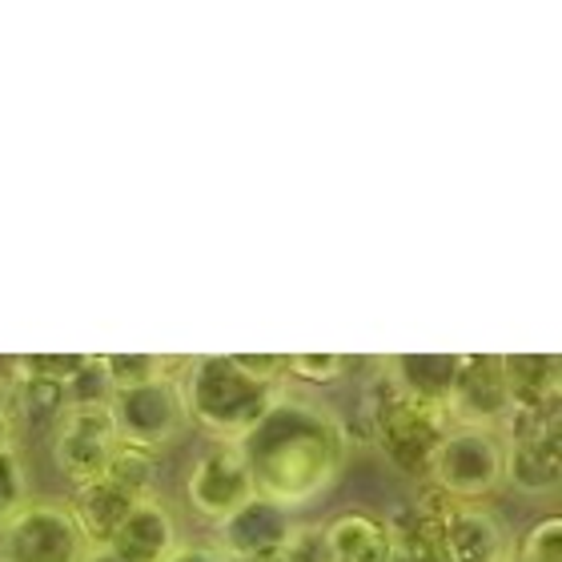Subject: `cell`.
<instances>
[{
    "label": "cell",
    "instance_id": "52a82bcc",
    "mask_svg": "<svg viewBox=\"0 0 562 562\" xmlns=\"http://www.w3.org/2000/svg\"><path fill=\"white\" fill-rule=\"evenodd\" d=\"M186 498L205 522H213V527H222L225 518L237 515L241 506L258 498L237 442H213L210 450L193 462V470H189V479H186Z\"/></svg>",
    "mask_w": 562,
    "mask_h": 562
},
{
    "label": "cell",
    "instance_id": "8fae6325",
    "mask_svg": "<svg viewBox=\"0 0 562 562\" xmlns=\"http://www.w3.org/2000/svg\"><path fill=\"white\" fill-rule=\"evenodd\" d=\"M394 535L382 518L346 510L322 527V562H394Z\"/></svg>",
    "mask_w": 562,
    "mask_h": 562
},
{
    "label": "cell",
    "instance_id": "2e32d148",
    "mask_svg": "<svg viewBox=\"0 0 562 562\" xmlns=\"http://www.w3.org/2000/svg\"><path fill=\"white\" fill-rule=\"evenodd\" d=\"M515 562H562V518H542L518 547Z\"/></svg>",
    "mask_w": 562,
    "mask_h": 562
},
{
    "label": "cell",
    "instance_id": "30bf717a",
    "mask_svg": "<svg viewBox=\"0 0 562 562\" xmlns=\"http://www.w3.org/2000/svg\"><path fill=\"white\" fill-rule=\"evenodd\" d=\"M121 562H165L177 551V527L161 494H140L133 498L130 515L121 518L113 539L105 542Z\"/></svg>",
    "mask_w": 562,
    "mask_h": 562
},
{
    "label": "cell",
    "instance_id": "7c38bea8",
    "mask_svg": "<svg viewBox=\"0 0 562 562\" xmlns=\"http://www.w3.org/2000/svg\"><path fill=\"white\" fill-rule=\"evenodd\" d=\"M442 547L450 562H515L498 518L467 503L442 518Z\"/></svg>",
    "mask_w": 562,
    "mask_h": 562
},
{
    "label": "cell",
    "instance_id": "9c48e42d",
    "mask_svg": "<svg viewBox=\"0 0 562 562\" xmlns=\"http://www.w3.org/2000/svg\"><path fill=\"white\" fill-rule=\"evenodd\" d=\"M290 530V510H281V506L266 503V498H254V503H246L237 515H229L217 527L213 551L222 554L225 562H258L266 554L281 551Z\"/></svg>",
    "mask_w": 562,
    "mask_h": 562
},
{
    "label": "cell",
    "instance_id": "ba28073f",
    "mask_svg": "<svg viewBox=\"0 0 562 562\" xmlns=\"http://www.w3.org/2000/svg\"><path fill=\"white\" fill-rule=\"evenodd\" d=\"M446 414L458 426H486L494 430L515 414V378L506 358H458L454 382L446 394Z\"/></svg>",
    "mask_w": 562,
    "mask_h": 562
},
{
    "label": "cell",
    "instance_id": "4fadbf2b",
    "mask_svg": "<svg viewBox=\"0 0 562 562\" xmlns=\"http://www.w3.org/2000/svg\"><path fill=\"white\" fill-rule=\"evenodd\" d=\"M133 494H125L121 486H113L109 479L93 482V486H77V498L69 503L77 527L85 530V539L93 547H105L113 539V530L121 527V518L130 515Z\"/></svg>",
    "mask_w": 562,
    "mask_h": 562
},
{
    "label": "cell",
    "instance_id": "277c9868",
    "mask_svg": "<svg viewBox=\"0 0 562 562\" xmlns=\"http://www.w3.org/2000/svg\"><path fill=\"white\" fill-rule=\"evenodd\" d=\"M105 411L113 418L121 446L125 450H140V454L169 446L189 426L186 406H181V390H177V374L153 378V382H140V386L109 390Z\"/></svg>",
    "mask_w": 562,
    "mask_h": 562
},
{
    "label": "cell",
    "instance_id": "e0dca14e",
    "mask_svg": "<svg viewBox=\"0 0 562 562\" xmlns=\"http://www.w3.org/2000/svg\"><path fill=\"white\" fill-rule=\"evenodd\" d=\"M341 353H285V374H297L305 382H334L346 370Z\"/></svg>",
    "mask_w": 562,
    "mask_h": 562
},
{
    "label": "cell",
    "instance_id": "d6986e66",
    "mask_svg": "<svg viewBox=\"0 0 562 562\" xmlns=\"http://www.w3.org/2000/svg\"><path fill=\"white\" fill-rule=\"evenodd\" d=\"M85 562H121V559L113 551H109V547H93V551L85 554Z\"/></svg>",
    "mask_w": 562,
    "mask_h": 562
},
{
    "label": "cell",
    "instance_id": "6da1fadb",
    "mask_svg": "<svg viewBox=\"0 0 562 562\" xmlns=\"http://www.w3.org/2000/svg\"><path fill=\"white\" fill-rule=\"evenodd\" d=\"M254 491L281 510H297L334 486L346 467L350 434L326 402L281 390L254 426L237 438Z\"/></svg>",
    "mask_w": 562,
    "mask_h": 562
},
{
    "label": "cell",
    "instance_id": "3957f363",
    "mask_svg": "<svg viewBox=\"0 0 562 562\" xmlns=\"http://www.w3.org/2000/svg\"><path fill=\"white\" fill-rule=\"evenodd\" d=\"M430 479L458 503H482L506 482V442L486 426H450L430 450Z\"/></svg>",
    "mask_w": 562,
    "mask_h": 562
},
{
    "label": "cell",
    "instance_id": "9a60e30c",
    "mask_svg": "<svg viewBox=\"0 0 562 562\" xmlns=\"http://www.w3.org/2000/svg\"><path fill=\"white\" fill-rule=\"evenodd\" d=\"M24 503H29V482L21 458L9 442H0V522H9Z\"/></svg>",
    "mask_w": 562,
    "mask_h": 562
},
{
    "label": "cell",
    "instance_id": "5bb4252c",
    "mask_svg": "<svg viewBox=\"0 0 562 562\" xmlns=\"http://www.w3.org/2000/svg\"><path fill=\"white\" fill-rule=\"evenodd\" d=\"M101 362V374H105L109 390L121 386H140V382H153V378H169V362L165 358H149V353H109V358H97Z\"/></svg>",
    "mask_w": 562,
    "mask_h": 562
},
{
    "label": "cell",
    "instance_id": "ac0fdd59",
    "mask_svg": "<svg viewBox=\"0 0 562 562\" xmlns=\"http://www.w3.org/2000/svg\"><path fill=\"white\" fill-rule=\"evenodd\" d=\"M165 562H225L213 547H201V542H177V551Z\"/></svg>",
    "mask_w": 562,
    "mask_h": 562
},
{
    "label": "cell",
    "instance_id": "8992f818",
    "mask_svg": "<svg viewBox=\"0 0 562 562\" xmlns=\"http://www.w3.org/2000/svg\"><path fill=\"white\" fill-rule=\"evenodd\" d=\"M125 450L113 430L105 402H72L69 411L60 414L57 438H53V458L57 467L69 474L77 486H93L109 474V467L117 462Z\"/></svg>",
    "mask_w": 562,
    "mask_h": 562
},
{
    "label": "cell",
    "instance_id": "7a4b0ae2",
    "mask_svg": "<svg viewBox=\"0 0 562 562\" xmlns=\"http://www.w3.org/2000/svg\"><path fill=\"white\" fill-rule=\"evenodd\" d=\"M177 390L189 422H198L217 442H237L285 386H266L249 378L234 362V353H205L177 374Z\"/></svg>",
    "mask_w": 562,
    "mask_h": 562
},
{
    "label": "cell",
    "instance_id": "5b68a950",
    "mask_svg": "<svg viewBox=\"0 0 562 562\" xmlns=\"http://www.w3.org/2000/svg\"><path fill=\"white\" fill-rule=\"evenodd\" d=\"M93 542L77 527L69 503H24L0 522V562H85Z\"/></svg>",
    "mask_w": 562,
    "mask_h": 562
}]
</instances>
